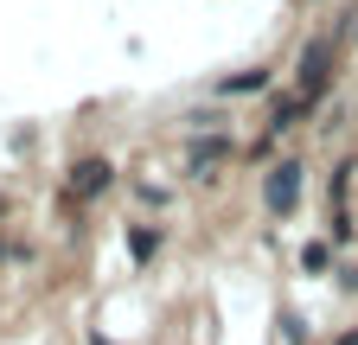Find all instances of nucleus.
Returning a JSON list of instances; mask_svg holds the SVG:
<instances>
[{
	"label": "nucleus",
	"instance_id": "f03ea898",
	"mask_svg": "<svg viewBox=\"0 0 358 345\" xmlns=\"http://www.w3.org/2000/svg\"><path fill=\"white\" fill-rule=\"evenodd\" d=\"M109 179H115V166H109V160H83V166H77V179H71V192H77V198H96V192H109Z\"/></svg>",
	"mask_w": 358,
	"mask_h": 345
},
{
	"label": "nucleus",
	"instance_id": "f257e3e1",
	"mask_svg": "<svg viewBox=\"0 0 358 345\" xmlns=\"http://www.w3.org/2000/svg\"><path fill=\"white\" fill-rule=\"evenodd\" d=\"M294 198H301V166H294V160H282V166L262 179V205L275 211V218H288V211H294Z\"/></svg>",
	"mask_w": 358,
	"mask_h": 345
},
{
	"label": "nucleus",
	"instance_id": "20e7f679",
	"mask_svg": "<svg viewBox=\"0 0 358 345\" xmlns=\"http://www.w3.org/2000/svg\"><path fill=\"white\" fill-rule=\"evenodd\" d=\"M262 83H268V71H256V77H231V83H224V96H243V90H262Z\"/></svg>",
	"mask_w": 358,
	"mask_h": 345
},
{
	"label": "nucleus",
	"instance_id": "39448f33",
	"mask_svg": "<svg viewBox=\"0 0 358 345\" xmlns=\"http://www.w3.org/2000/svg\"><path fill=\"white\" fill-rule=\"evenodd\" d=\"M339 345H358V332H345V339H339Z\"/></svg>",
	"mask_w": 358,
	"mask_h": 345
},
{
	"label": "nucleus",
	"instance_id": "7ed1b4c3",
	"mask_svg": "<svg viewBox=\"0 0 358 345\" xmlns=\"http://www.w3.org/2000/svg\"><path fill=\"white\" fill-rule=\"evenodd\" d=\"M128 249H134V263H154V249H160V230L134 224V230H128Z\"/></svg>",
	"mask_w": 358,
	"mask_h": 345
}]
</instances>
